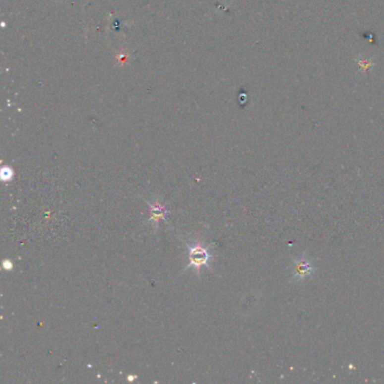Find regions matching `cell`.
Listing matches in <instances>:
<instances>
[{"label":"cell","instance_id":"obj_5","mask_svg":"<svg viewBox=\"0 0 384 384\" xmlns=\"http://www.w3.org/2000/svg\"><path fill=\"white\" fill-rule=\"evenodd\" d=\"M3 267H5L6 270H10V268L12 267L11 262H9V260H6V262L3 263Z\"/></svg>","mask_w":384,"mask_h":384},{"label":"cell","instance_id":"obj_6","mask_svg":"<svg viewBox=\"0 0 384 384\" xmlns=\"http://www.w3.org/2000/svg\"><path fill=\"white\" fill-rule=\"evenodd\" d=\"M359 63H361L362 67H364V68H365V70H366L367 68H369V67H372V65H373V64H370V65H369V63H367V61H361V62H359Z\"/></svg>","mask_w":384,"mask_h":384},{"label":"cell","instance_id":"obj_2","mask_svg":"<svg viewBox=\"0 0 384 384\" xmlns=\"http://www.w3.org/2000/svg\"><path fill=\"white\" fill-rule=\"evenodd\" d=\"M295 271H294V277H299L300 279H303L304 277H308V276L311 274L312 272V265L311 262L305 258H300L296 259L295 262Z\"/></svg>","mask_w":384,"mask_h":384},{"label":"cell","instance_id":"obj_1","mask_svg":"<svg viewBox=\"0 0 384 384\" xmlns=\"http://www.w3.org/2000/svg\"><path fill=\"white\" fill-rule=\"evenodd\" d=\"M188 258H189V265L193 266L196 270V272H198L200 271L201 266L208 265L210 255L204 247H202L200 243H196V245H194L189 248Z\"/></svg>","mask_w":384,"mask_h":384},{"label":"cell","instance_id":"obj_4","mask_svg":"<svg viewBox=\"0 0 384 384\" xmlns=\"http://www.w3.org/2000/svg\"><path fill=\"white\" fill-rule=\"evenodd\" d=\"M0 177H1L2 181H9L14 177V171L9 167H3L1 169V172H0Z\"/></svg>","mask_w":384,"mask_h":384},{"label":"cell","instance_id":"obj_3","mask_svg":"<svg viewBox=\"0 0 384 384\" xmlns=\"http://www.w3.org/2000/svg\"><path fill=\"white\" fill-rule=\"evenodd\" d=\"M150 221L155 222L156 224L159 223L161 220H165L167 216V210L164 205H161L159 203H155V204H150Z\"/></svg>","mask_w":384,"mask_h":384}]
</instances>
